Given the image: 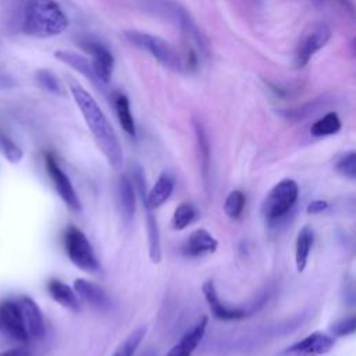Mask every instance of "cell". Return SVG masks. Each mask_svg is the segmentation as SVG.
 Here are the masks:
<instances>
[{
  "label": "cell",
  "instance_id": "11",
  "mask_svg": "<svg viewBox=\"0 0 356 356\" xmlns=\"http://www.w3.org/2000/svg\"><path fill=\"white\" fill-rule=\"evenodd\" d=\"M0 332L18 342H26L29 339L18 300H4L0 303Z\"/></svg>",
  "mask_w": 356,
  "mask_h": 356
},
{
  "label": "cell",
  "instance_id": "30",
  "mask_svg": "<svg viewBox=\"0 0 356 356\" xmlns=\"http://www.w3.org/2000/svg\"><path fill=\"white\" fill-rule=\"evenodd\" d=\"M36 79H38L39 85L44 90L56 93V95L61 93V83H60V81L57 79V76L51 71H49V70H39L36 72Z\"/></svg>",
  "mask_w": 356,
  "mask_h": 356
},
{
  "label": "cell",
  "instance_id": "34",
  "mask_svg": "<svg viewBox=\"0 0 356 356\" xmlns=\"http://www.w3.org/2000/svg\"><path fill=\"white\" fill-rule=\"evenodd\" d=\"M0 356H31V353L25 348H13V349L0 352Z\"/></svg>",
  "mask_w": 356,
  "mask_h": 356
},
{
  "label": "cell",
  "instance_id": "29",
  "mask_svg": "<svg viewBox=\"0 0 356 356\" xmlns=\"http://www.w3.org/2000/svg\"><path fill=\"white\" fill-rule=\"evenodd\" d=\"M245 202H246V199H245L243 192L232 191L227 196V199L224 202V211H225V214L228 217H231V218L241 217V214L243 211V207H245Z\"/></svg>",
  "mask_w": 356,
  "mask_h": 356
},
{
  "label": "cell",
  "instance_id": "20",
  "mask_svg": "<svg viewBox=\"0 0 356 356\" xmlns=\"http://www.w3.org/2000/svg\"><path fill=\"white\" fill-rule=\"evenodd\" d=\"M135 186L128 177H121L117 186L118 207L122 218L129 221L135 213Z\"/></svg>",
  "mask_w": 356,
  "mask_h": 356
},
{
  "label": "cell",
  "instance_id": "26",
  "mask_svg": "<svg viewBox=\"0 0 356 356\" xmlns=\"http://www.w3.org/2000/svg\"><path fill=\"white\" fill-rule=\"evenodd\" d=\"M145 335H146V327L143 325L136 327L124 338V341L117 346V349L111 356H134L142 339L145 338Z\"/></svg>",
  "mask_w": 356,
  "mask_h": 356
},
{
  "label": "cell",
  "instance_id": "27",
  "mask_svg": "<svg viewBox=\"0 0 356 356\" xmlns=\"http://www.w3.org/2000/svg\"><path fill=\"white\" fill-rule=\"evenodd\" d=\"M196 217V210L195 207L191 204V203H181L175 210H174V214H172V228L177 229V231H181L184 228H186L189 224H192V221L195 220Z\"/></svg>",
  "mask_w": 356,
  "mask_h": 356
},
{
  "label": "cell",
  "instance_id": "13",
  "mask_svg": "<svg viewBox=\"0 0 356 356\" xmlns=\"http://www.w3.org/2000/svg\"><path fill=\"white\" fill-rule=\"evenodd\" d=\"M202 292L204 295V299L209 305V309L211 312V314L222 321H234V320H241L243 317H246L248 312L245 309L241 307H231L228 305H225L224 302H221L218 292L216 289V285L211 280L206 281L202 285Z\"/></svg>",
  "mask_w": 356,
  "mask_h": 356
},
{
  "label": "cell",
  "instance_id": "5",
  "mask_svg": "<svg viewBox=\"0 0 356 356\" xmlns=\"http://www.w3.org/2000/svg\"><path fill=\"white\" fill-rule=\"evenodd\" d=\"M64 248L71 263L82 271L97 273L100 263L88 236L76 227L70 225L64 234Z\"/></svg>",
  "mask_w": 356,
  "mask_h": 356
},
{
  "label": "cell",
  "instance_id": "17",
  "mask_svg": "<svg viewBox=\"0 0 356 356\" xmlns=\"http://www.w3.org/2000/svg\"><path fill=\"white\" fill-rule=\"evenodd\" d=\"M76 296L79 298V300L85 302L86 305L99 309V310H104L108 309L110 306V299L107 296V293L95 282H90L85 278H76L74 281L72 285Z\"/></svg>",
  "mask_w": 356,
  "mask_h": 356
},
{
  "label": "cell",
  "instance_id": "31",
  "mask_svg": "<svg viewBox=\"0 0 356 356\" xmlns=\"http://www.w3.org/2000/svg\"><path fill=\"white\" fill-rule=\"evenodd\" d=\"M337 170L350 178V179H355L356 178V153L353 150L345 153L337 163Z\"/></svg>",
  "mask_w": 356,
  "mask_h": 356
},
{
  "label": "cell",
  "instance_id": "35",
  "mask_svg": "<svg viewBox=\"0 0 356 356\" xmlns=\"http://www.w3.org/2000/svg\"><path fill=\"white\" fill-rule=\"evenodd\" d=\"M327 1H328V0H313V3H314L317 7L325 6ZM337 1H339V3L342 4V7H345L346 10H349V13H353V4H352L350 0H337Z\"/></svg>",
  "mask_w": 356,
  "mask_h": 356
},
{
  "label": "cell",
  "instance_id": "19",
  "mask_svg": "<svg viewBox=\"0 0 356 356\" xmlns=\"http://www.w3.org/2000/svg\"><path fill=\"white\" fill-rule=\"evenodd\" d=\"M54 57L57 60H60L61 63L70 65L71 68H74L75 71H78L79 74H82L85 78H88L92 83L97 85V86H102L100 81L97 79L96 74H95V70H93V65L92 63L85 58L83 56H79L71 50H56L54 51Z\"/></svg>",
  "mask_w": 356,
  "mask_h": 356
},
{
  "label": "cell",
  "instance_id": "21",
  "mask_svg": "<svg viewBox=\"0 0 356 356\" xmlns=\"http://www.w3.org/2000/svg\"><path fill=\"white\" fill-rule=\"evenodd\" d=\"M313 239H314V234L309 225H305L298 232L296 243H295V264H296L298 273H303L307 266L309 254L313 246Z\"/></svg>",
  "mask_w": 356,
  "mask_h": 356
},
{
  "label": "cell",
  "instance_id": "16",
  "mask_svg": "<svg viewBox=\"0 0 356 356\" xmlns=\"http://www.w3.org/2000/svg\"><path fill=\"white\" fill-rule=\"evenodd\" d=\"M207 328V317H202L191 330H188L181 339L165 353V356H192L203 339Z\"/></svg>",
  "mask_w": 356,
  "mask_h": 356
},
{
  "label": "cell",
  "instance_id": "3",
  "mask_svg": "<svg viewBox=\"0 0 356 356\" xmlns=\"http://www.w3.org/2000/svg\"><path fill=\"white\" fill-rule=\"evenodd\" d=\"M145 8L177 25L185 36L188 44H191L189 50L206 53L207 44L204 36L199 31L188 10H185L179 3L174 0H145Z\"/></svg>",
  "mask_w": 356,
  "mask_h": 356
},
{
  "label": "cell",
  "instance_id": "8",
  "mask_svg": "<svg viewBox=\"0 0 356 356\" xmlns=\"http://www.w3.org/2000/svg\"><path fill=\"white\" fill-rule=\"evenodd\" d=\"M330 39L331 28L327 24L318 22L309 26L300 36V40L296 46L293 58L295 67L303 68L312 60V57L328 43Z\"/></svg>",
  "mask_w": 356,
  "mask_h": 356
},
{
  "label": "cell",
  "instance_id": "24",
  "mask_svg": "<svg viewBox=\"0 0 356 356\" xmlns=\"http://www.w3.org/2000/svg\"><path fill=\"white\" fill-rule=\"evenodd\" d=\"M113 100H114V108H115L117 118H118L121 128L124 129V132L127 135L135 136L136 128H135V121H134V117L131 113L128 97L124 93H115Z\"/></svg>",
  "mask_w": 356,
  "mask_h": 356
},
{
  "label": "cell",
  "instance_id": "4",
  "mask_svg": "<svg viewBox=\"0 0 356 356\" xmlns=\"http://www.w3.org/2000/svg\"><path fill=\"white\" fill-rule=\"evenodd\" d=\"M124 36L132 46L147 51L164 67L174 71H184L186 68L185 58L168 42L163 40L161 38L138 31H127Z\"/></svg>",
  "mask_w": 356,
  "mask_h": 356
},
{
  "label": "cell",
  "instance_id": "9",
  "mask_svg": "<svg viewBox=\"0 0 356 356\" xmlns=\"http://www.w3.org/2000/svg\"><path fill=\"white\" fill-rule=\"evenodd\" d=\"M79 47H82L88 54L92 56V65L95 74L102 85H106L113 74L114 56L110 49L93 36H82L78 40Z\"/></svg>",
  "mask_w": 356,
  "mask_h": 356
},
{
  "label": "cell",
  "instance_id": "22",
  "mask_svg": "<svg viewBox=\"0 0 356 356\" xmlns=\"http://www.w3.org/2000/svg\"><path fill=\"white\" fill-rule=\"evenodd\" d=\"M172 191H174V181H172L171 175L167 172H163L146 195L149 206L153 209L160 207L164 202H167V199L171 196Z\"/></svg>",
  "mask_w": 356,
  "mask_h": 356
},
{
  "label": "cell",
  "instance_id": "32",
  "mask_svg": "<svg viewBox=\"0 0 356 356\" xmlns=\"http://www.w3.org/2000/svg\"><path fill=\"white\" fill-rule=\"evenodd\" d=\"M356 330V317L355 316H348L343 317L334 324H331L330 331L334 334V337H348L353 334Z\"/></svg>",
  "mask_w": 356,
  "mask_h": 356
},
{
  "label": "cell",
  "instance_id": "18",
  "mask_svg": "<svg viewBox=\"0 0 356 356\" xmlns=\"http://www.w3.org/2000/svg\"><path fill=\"white\" fill-rule=\"evenodd\" d=\"M47 292L51 296L53 300H56L58 305L63 307L71 310V312H78L81 309V300L76 296L74 288L67 285L65 282L53 278L47 282Z\"/></svg>",
  "mask_w": 356,
  "mask_h": 356
},
{
  "label": "cell",
  "instance_id": "2",
  "mask_svg": "<svg viewBox=\"0 0 356 356\" xmlns=\"http://www.w3.org/2000/svg\"><path fill=\"white\" fill-rule=\"evenodd\" d=\"M68 19L56 0H28L24 10L22 31L32 38H51L64 32Z\"/></svg>",
  "mask_w": 356,
  "mask_h": 356
},
{
  "label": "cell",
  "instance_id": "15",
  "mask_svg": "<svg viewBox=\"0 0 356 356\" xmlns=\"http://www.w3.org/2000/svg\"><path fill=\"white\" fill-rule=\"evenodd\" d=\"M217 246V239L207 229L197 228L189 234L181 250L188 257H197L207 253H214Z\"/></svg>",
  "mask_w": 356,
  "mask_h": 356
},
{
  "label": "cell",
  "instance_id": "14",
  "mask_svg": "<svg viewBox=\"0 0 356 356\" xmlns=\"http://www.w3.org/2000/svg\"><path fill=\"white\" fill-rule=\"evenodd\" d=\"M18 305L21 309V316H22V321H24V327L28 334V338L29 339L43 338L46 332V325H44L42 310L39 309L38 303L29 296H22L18 300Z\"/></svg>",
  "mask_w": 356,
  "mask_h": 356
},
{
  "label": "cell",
  "instance_id": "25",
  "mask_svg": "<svg viewBox=\"0 0 356 356\" xmlns=\"http://www.w3.org/2000/svg\"><path fill=\"white\" fill-rule=\"evenodd\" d=\"M339 129H341V120H339L337 113L331 111V113H327L325 115H323L321 118H318L317 121H314L312 124L310 134L313 136L321 138V136L335 135L337 132H339Z\"/></svg>",
  "mask_w": 356,
  "mask_h": 356
},
{
  "label": "cell",
  "instance_id": "6",
  "mask_svg": "<svg viewBox=\"0 0 356 356\" xmlns=\"http://www.w3.org/2000/svg\"><path fill=\"white\" fill-rule=\"evenodd\" d=\"M298 195L299 186L295 179L284 178L278 181L270 189V192L267 193L261 203L263 216L270 221H275L284 217L296 203Z\"/></svg>",
  "mask_w": 356,
  "mask_h": 356
},
{
  "label": "cell",
  "instance_id": "7",
  "mask_svg": "<svg viewBox=\"0 0 356 356\" xmlns=\"http://www.w3.org/2000/svg\"><path fill=\"white\" fill-rule=\"evenodd\" d=\"M132 182L135 186V191L142 202V207L145 211V220H146V228H147V242H149V257L153 263H160L161 260V241H160V229L157 218L153 213V207L149 206L146 195V179L145 174L140 165L134 164L132 165Z\"/></svg>",
  "mask_w": 356,
  "mask_h": 356
},
{
  "label": "cell",
  "instance_id": "23",
  "mask_svg": "<svg viewBox=\"0 0 356 356\" xmlns=\"http://www.w3.org/2000/svg\"><path fill=\"white\" fill-rule=\"evenodd\" d=\"M197 153H199V163L204 182L209 179V170H210V143L206 134V129L200 121H193Z\"/></svg>",
  "mask_w": 356,
  "mask_h": 356
},
{
  "label": "cell",
  "instance_id": "1",
  "mask_svg": "<svg viewBox=\"0 0 356 356\" xmlns=\"http://www.w3.org/2000/svg\"><path fill=\"white\" fill-rule=\"evenodd\" d=\"M70 90L107 163L111 165V168L120 171L122 167L124 156L120 140L114 132V128L111 127V122L108 121L103 110L99 107L93 96L88 90H85L79 83L70 82Z\"/></svg>",
  "mask_w": 356,
  "mask_h": 356
},
{
  "label": "cell",
  "instance_id": "12",
  "mask_svg": "<svg viewBox=\"0 0 356 356\" xmlns=\"http://www.w3.org/2000/svg\"><path fill=\"white\" fill-rule=\"evenodd\" d=\"M335 345V338L316 331L305 337L303 339L292 343L284 350V355H295V356H318L330 352Z\"/></svg>",
  "mask_w": 356,
  "mask_h": 356
},
{
  "label": "cell",
  "instance_id": "28",
  "mask_svg": "<svg viewBox=\"0 0 356 356\" xmlns=\"http://www.w3.org/2000/svg\"><path fill=\"white\" fill-rule=\"evenodd\" d=\"M0 153L11 164L19 163L24 157V152L21 150V147L1 131H0Z\"/></svg>",
  "mask_w": 356,
  "mask_h": 356
},
{
  "label": "cell",
  "instance_id": "33",
  "mask_svg": "<svg viewBox=\"0 0 356 356\" xmlns=\"http://www.w3.org/2000/svg\"><path fill=\"white\" fill-rule=\"evenodd\" d=\"M328 207V202L327 200H321V199H316V200H312L307 206V213L309 214H318V213H323L325 209Z\"/></svg>",
  "mask_w": 356,
  "mask_h": 356
},
{
  "label": "cell",
  "instance_id": "10",
  "mask_svg": "<svg viewBox=\"0 0 356 356\" xmlns=\"http://www.w3.org/2000/svg\"><path fill=\"white\" fill-rule=\"evenodd\" d=\"M44 167H46V171H47L58 196L63 199V202L74 211L81 210V200L74 189V185L71 184L68 175L64 172V170L57 163L54 154L50 152L44 153Z\"/></svg>",
  "mask_w": 356,
  "mask_h": 356
}]
</instances>
